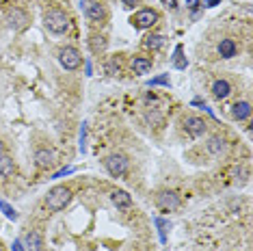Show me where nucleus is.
<instances>
[{"mask_svg":"<svg viewBox=\"0 0 253 251\" xmlns=\"http://www.w3.org/2000/svg\"><path fill=\"white\" fill-rule=\"evenodd\" d=\"M69 173H74V167H65V169H61V171L54 173V178H63V176H69Z\"/></svg>","mask_w":253,"mask_h":251,"instance_id":"5701e85b","label":"nucleus"},{"mask_svg":"<svg viewBox=\"0 0 253 251\" xmlns=\"http://www.w3.org/2000/svg\"><path fill=\"white\" fill-rule=\"evenodd\" d=\"M184 128L190 136H201L203 132H206V122H203L201 117H186Z\"/></svg>","mask_w":253,"mask_h":251,"instance_id":"6e6552de","label":"nucleus"},{"mask_svg":"<svg viewBox=\"0 0 253 251\" xmlns=\"http://www.w3.org/2000/svg\"><path fill=\"white\" fill-rule=\"evenodd\" d=\"M208 150H210L214 156H219V154H221V152L225 150V141L219 139V136H212V139L208 141Z\"/></svg>","mask_w":253,"mask_h":251,"instance_id":"a211bd4d","label":"nucleus"},{"mask_svg":"<svg viewBox=\"0 0 253 251\" xmlns=\"http://www.w3.org/2000/svg\"><path fill=\"white\" fill-rule=\"evenodd\" d=\"M69 201H71V190L65 188V187H57V188H52L50 193H48L46 206H48V210L59 212V210H63Z\"/></svg>","mask_w":253,"mask_h":251,"instance_id":"f03ea898","label":"nucleus"},{"mask_svg":"<svg viewBox=\"0 0 253 251\" xmlns=\"http://www.w3.org/2000/svg\"><path fill=\"white\" fill-rule=\"evenodd\" d=\"M0 154H2V141H0Z\"/></svg>","mask_w":253,"mask_h":251,"instance_id":"c756f323","label":"nucleus"},{"mask_svg":"<svg viewBox=\"0 0 253 251\" xmlns=\"http://www.w3.org/2000/svg\"><path fill=\"white\" fill-rule=\"evenodd\" d=\"M104 165H106V171L111 173L113 178H122V176H126V171H128L130 162L124 154H113L104 160Z\"/></svg>","mask_w":253,"mask_h":251,"instance_id":"7ed1b4c3","label":"nucleus"},{"mask_svg":"<svg viewBox=\"0 0 253 251\" xmlns=\"http://www.w3.org/2000/svg\"><path fill=\"white\" fill-rule=\"evenodd\" d=\"M7 22H9V26H11L13 31H24L26 26H29V13L15 7V9H11V11H9Z\"/></svg>","mask_w":253,"mask_h":251,"instance_id":"0eeeda50","label":"nucleus"},{"mask_svg":"<svg viewBox=\"0 0 253 251\" xmlns=\"http://www.w3.org/2000/svg\"><path fill=\"white\" fill-rule=\"evenodd\" d=\"M0 210L4 212V217H7V219H18V212H15L13 208H11V206L7 204V201H0Z\"/></svg>","mask_w":253,"mask_h":251,"instance_id":"412c9836","label":"nucleus"},{"mask_svg":"<svg viewBox=\"0 0 253 251\" xmlns=\"http://www.w3.org/2000/svg\"><path fill=\"white\" fill-rule=\"evenodd\" d=\"M156 204H158V208L164 212H173L180 208V197L175 193H171V190H164V193H160L156 197Z\"/></svg>","mask_w":253,"mask_h":251,"instance_id":"423d86ee","label":"nucleus"},{"mask_svg":"<svg viewBox=\"0 0 253 251\" xmlns=\"http://www.w3.org/2000/svg\"><path fill=\"white\" fill-rule=\"evenodd\" d=\"M124 2H126V4H128V7H134V4H139V2H141V0H124Z\"/></svg>","mask_w":253,"mask_h":251,"instance_id":"cd10ccee","label":"nucleus"},{"mask_svg":"<svg viewBox=\"0 0 253 251\" xmlns=\"http://www.w3.org/2000/svg\"><path fill=\"white\" fill-rule=\"evenodd\" d=\"M186 4H189L190 9H195V7H199L201 4V0H186Z\"/></svg>","mask_w":253,"mask_h":251,"instance_id":"b1692460","label":"nucleus"},{"mask_svg":"<svg viewBox=\"0 0 253 251\" xmlns=\"http://www.w3.org/2000/svg\"><path fill=\"white\" fill-rule=\"evenodd\" d=\"M111 199H113V204L117 206V208H130L132 206V197L126 193V190H113Z\"/></svg>","mask_w":253,"mask_h":251,"instance_id":"9b49d317","label":"nucleus"},{"mask_svg":"<svg viewBox=\"0 0 253 251\" xmlns=\"http://www.w3.org/2000/svg\"><path fill=\"white\" fill-rule=\"evenodd\" d=\"M35 162H37V167H41V169H48L54 162V154L50 150H39L35 154Z\"/></svg>","mask_w":253,"mask_h":251,"instance_id":"ddd939ff","label":"nucleus"},{"mask_svg":"<svg viewBox=\"0 0 253 251\" xmlns=\"http://www.w3.org/2000/svg\"><path fill=\"white\" fill-rule=\"evenodd\" d=\"M15 171V165H13V160H11L9 156H4V154H0V178H9L11 173Z\"/></svg>","mask_w":253,"mask_h":251,"instance_id":"dca6fc26","label":"nucleus"},{"mask_svg":"<svg viewBox=\"0 0 253 251\" xmlns=\"http://www.w3.org/2000/svg\"><path fill=\"white\" fill-rule=\"evenodd\" d=\"M13 251H24V247H22V241H13Z\"/></svg>","mask_w":253,"mask_h":251,"instance_id":"393cba45","label":"nucleus"},{"mask_svg":"<svg viewBox=\"0 0 253 251\" xmlns=\"http://www.w3.org/2000/svg\"><path fill=\"white\" fill-rule=\"evenodd\" d=\"M221 0H206V7H214V4H219Z\"/></svg>","mask_w":253,"mask_h":251,"instance_id":"c85d7f7f","label":"nucleus"},{"mask_svg":"<svg viewBox=\"0 0 253 251\" xmlns=\"http://www.w3.org/2000/svg\"><path fill=\"white\" fill-rule=\"evenodd\" d=\"M43 24H46V29L54 32V35H61V32H65L69 29V20L67 15L63 13L61 9H50L46 13V18H43Z\"/></svg>","mask_w":253,"mask_h":251,"instance_id":"f257e3e1","label":"nucleus"},{"mask_svg":"<svg viewBox=\"0 0 253 251\" xmlns=\"http://www.w3.org/2000/svg\"><path fill=\"white\" fill-rule=\"evenodd\" d=\"M132 69H134V74H147L152 69V61L150 59H143V57H136L134 61H132Z\"/></svg>","mask_w":253,"mask_h":251,"instance_id":"4468645a","label":"nucleus"},{"mask_svg":"<svg viewBox=\"0 0 253 251\" xmlns=\"http://www.w3.org/2000/svg\"><path fill=\"white\" fill-rule=\"evenodd\" d=\"M156 85H164V87H169V85H171V83H169V76L164 74V76H158V78L150 80V87H156Z\"/></svg>","mask_w":253,"mask_h":251,"instance_id":"4be33fe9","label":"nucleus"},{"mask_svg":"<svg viewBox=\"0 0 253 251\" xmlns=\"http://www.w3.org/2000/svg\"><path fill=\"white\" fill-rule=\"evenodd\" d=\"M26 245H29L31 251H43V238L39 232H31L26 236Z\"/></svg>","mask_w":253,"mask_h":251,"instance_id":"2eb2a0df","label":"nucleus"},{"mask_svg":"<svg viewBox=\"0 0 253 251\" xmlns=\"http://www.w3.org/2000/svg\"><path fill=\"white\" fill-rule=\"evenodd\" d=\"M156 22H158V13L156 11H152V9H143V11H139V13L134 15V18H132V24H134L136 29H141V31L152 29Z\"/></svg>","mask_w":253,"mask_h":251,"instance_id":"39448f33","label":"nucleus"},{"mask_svg":"<svg viewBox=\"0 0 253 251\" xmlns=\"http://www.w3.org/2000/svg\"><path fill=\"white\" fill-rule=\"evenodd\" d=\"M162 43H164V37H162V35H150V37L145 39V46L152 48V50H158V48H162Z\"/></svg>","mask_w":253,"mask_h":251,"instance_id":"aec40b11","label":"nucleus"},{"mask_svg":"<svg viewBox=\"0 0 253 251\" xmlns=\"http://www.w3.org/2000/svg\"><path fill=\"white\" fill-rule=\"evenodd\" d=\"M85 13H87V18L93 22H100V20H104V15H106L102 4L93 2V0H85Z\"/></svg>","mask_w":253,"mask_h":251,"instance_id":"1a4fd4ad","label":"nucleus"},{"mask_svg":"<svg viewBox=\"0 0 253 251\" xmlns=\"http://www.w3.org/2000/svg\"><path fill=\"white\" fill-rule=\"evenodd\" d=\"M236 52H238V46H236L234 39H221V43H219V54H221L223 59H232V57H236Z\"/></svg>","mask_w":253,"mask_h":251,"instance_id":"9d476101","label":"nucleus"},{"mask_svg":"<svg viewBox=\"0 0 253 251\" xmlns=\"http://www.w3.org/2000/svg\"><path fill=\"white\" fill-rule=\"evenodd\" d=\"M156 223H158V225H160V227H164V221H162V219H156ZM160 238L164 241V230H160Z\"/></svg>","mask_w":253,"mask_h":251,"instance_id":"bb28decb","label":"nucleus"},{"mask_svg":"<svg viewBox=\"0 0 253 251\" xmlns=\"http://www.w3.org/2000/svg\"><path fill=\"white\" fill-rule=\"evenodd\" d=\"M212 94H214V97H219V100H225V97L232 94V85H229L227 80H217V83L212 85Z\"/></svg>","mask_w":253,"mask_h":251,"instance_id":"f8f14e48","label":"nucleus"},{"mask_svg":"<svg viewBox=\"0 0 253 251\" xmlns=\"http://www.w3.org/2000/svg\"><path fill=\"white\" fill-rule=\"evenodd\" d=\"M162 2H164V4H167V7H169V9H175V7H178V4H175V0H162Z\"/></svg>","mask_w":253,"mask_h":251,"instance_id":"a878e982","label":"nucleus"},{"mask_svg":"<svg viewBox=\"0 0 253 251\" xmlns=\"http://www.w3.org/2000/svg\"><path fill=\"white\" fill-rule=\"evenodd\" d=\"M59 61H61V65L65 69H78L80 67V63H82V57H80V52L76 50V48H63L61 52H59Z\"/></svg>","mask_w":253,"mask_h":251,"instance_id":"20e7f679","label":"nucleus"},{"mask_svg":"<svg viewBox=\"0 0 253 251\" xmlns=\"http://www.w3.org/2000/svg\"><path fill=\"white\" fill-rule=\"evenodd\" d=\"M232 113H234L236 119H249V115H251V104H249V102H236Z\"/></svg>","mask_w":253,"mask_h":251,"instance_id":"f3484780","label":"nucleus"},{"mask_svg":"<svg viewBox=\"0 0 253 251\" xmlns=\"http://www.w3.org/2000/svg\"><path fill=\"white\" fill-rule=\"evenodd\" d=\"M0 251H2V249H0Z\"/></svg>","mask_w":253,"mask_h":251,"instance_id":"7c9ffc66","label":"nucleus"},{"mask_svg":"<svg viewBox=\"0 0 253 251\" xmlns=\"http://www.w3.org/2000/svg\"><path fill=\"white\" fill-rule=\"evenodd\" d=\"M173 65H175V67H178V69H186V65H189V63H186V59H184V48H182V46H178V48H175Z\"/></svg>","mask_w":253,"mask_h":251,"instance_id":"6ab92c4d","label":"nucleus"}]
</instances>
